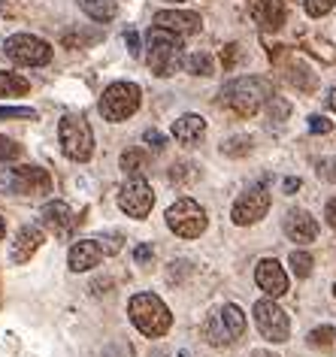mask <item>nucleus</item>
Instances as JSON below:
<instances>
[{"label":"nucleus","instance_id":"bb28decb","mask_svg":"<svg viewBox=\"0 0 336 357\" xmlns=\"http://www.w3.org/2000/svg\"><path fill=\"white\" fill-rule=\"evenodd\" d=\"M267 112H270V121H285V119H288V112H291V103L273 94L270 100H267Z\"/></svg>","mask_w":336,"mask_h":357},{"label":"nucleus","instance_id":"2eb2a0df","mask_svg":"<svg viewBox=\"0 0 336 357\" xmlns=\"http://www.w3.org/2000/svg\"><path fill=\"white\" fill-rule=\"evenodd\" d=\"M43 230L40 227H33V225H24L19 234H15L13 239V248H10V261L13 264H28L33 255L40 252V245H43Z\"/></svg>","mask_w":336,"mask_h":357},{"label":"nucleus","instance_id":"5701e85b","mask_svg":"<svg viewBox=\"0 0 336 357\" xmlns=\"http://www.w3.org/2000/svg\"><path fill=\"white\" fill-rule=\"evenodd\" d=\"M121 169L130 176H139V173H146L148 169V155L146 151H139V149H130L121 155Z\"/></svg>","mask_w":336,"mask_h":357},{"label":"nucleus","instance_id":"f8f14e48","mask_svg":"<svg viewBox=\"0 0 336 357\" xmlns=\"http://www.w3.org/2000/svg\"><path fill=\"white\" fill-rule=\"evenodd\" d=\"M267 209H270V191L267 188H249L245 194H240V200L234 203V209H231V218H234V225H254V221H261L264 215H267Z\"/></svg>","mask_w":336,"mask_h":357},{"label":"nucleus","instance_id":"cd10ccee","mask_svg":"<svg viewBox=\"0 0 336 357\" xmlns=\"http://www.w3.org/2000/svg\"><path fill=\"white\" fill-rule=\"evenodd\" d=\"M0 119H24V121H37V112L31 106H0Z\"/></svg>","mask_w":336,"mask_h":357},{"label":"nucleus","instance_id":"423d86ee","mask_svg":"<svg viewBox=\"0 0 336 357\" xmlns=\"http://www.w3.org/2000/svg\"><path fill=\"white\" fill-rule=\"evenodd\" d=\"M58 139L61 149L70 160H88L94 151V133L82 115H64L58 124Z\"/></svg>","mask_w":336,"mask_h":357},{"label":"nucleus","instance_id":"58836bf2","mask_svg":"<svg viewBox=\"0 0 336 357\" xmlns=\"http://www.w3.org/2000/svg\"><path fill=\"white\" fill-rule=\"evenodd\" d=\"M324 218H327V225H330L336 230V197L333 200H327V206H324Z\"/></svg>","mask_w":336,"mask_h":357},{"label":"nucleus","instance_id":"4c0bfd02","mask_svg":"<svg viewBox=\"0 0 336 357\" xmlns=\"http://www.w3.org/2000/svg\"><path fill=\"white\" fill-rule=\"evenodd\" d=\"M134 257H137V264H148L155 257V252H152V245H139L137 252H134Z\"/></svg>","mask_w":336,"mask_h":357},{"label":"nucleus","instance_id":"c756f323","mask_svg":"<svg viewBox=\"0 0 336 357\" xmlns=\"http://www.w3.org/2000/svg\"><path fill=\"white\" fill-rule=\"evenodd\" d=\"M336 6V0H306V13L312 15V19H321Z\"/></svg>","mask_w":336,"mask_h":357},{"label":"nucleus","instance_id":"e433bc0d","mask_svg":"<svg viewBox=\"0 0 336 357\" xmlns=\"http://www.w3.org/2000/svg\"><path fill=\"white\" fill-rule=\"evenodd\" d=\"M143 139L148 142V149H155V151H161V149H164V137H161L158 130H146V133H143Z\"/></svg>","mask_w":336,"mask_h":357},{"label":"nucleus","instance_id":"ea45409f","mask_svg":"<svg viewBox=\"0 0 336 357\" xmlns=\"http://www.w3.org/2000/svg\"><path fill=\"white\" fill-rule=\"evenodd\" d=\"M125 40H128V52H130V55H139V40H137V33L130 31Z\"/></svg>","mask_w":336,"mask_h":357},{"label":"nucleus","instance_id":"49530a36","mask_svg":"<svg viewBox=\"0 0 336 357\" xmlns=\"http://www.w3.org/2000/svg\"><path fill=\"white\" fill-rule=\"evenodd\" d=\"M333 294H336V284H333Z\"/></svg>","mask_w":336,"mask_h":357},{"label":"nucleus","instance_id":"37998d69","mask_svg":"<svg viewBox=\"0 0 336 357\" xmlns=\"http://www.w3.org/2000/svg\"><path fill=\"white\" fill-rule=\"evenodd\" d=\"M6 236V221H3V212H0V239Z\"/></svg>","mask_w":336,"mask_h":357},{"label":"nucleus","instance_id":"0eeeda50","mask_svg":"<svg viewBox=\"0 0 336 357\" xmlns=\"http://www.w3.org/2000/svg\"><path fill=\"white\" fill-rule=\"evenodd\" d=\"M139 85L134 82H112L100 97V115L106 121H128L139 109Z\"/></svg>","mask_w":336,"mask_h":357},{"label":"nucleus","instance_id":"72a5a7b5","mask_svg":"<svg viewBox=\"0 0 336 357\" xmlns=\"http://www.w3.org/2000/svg\"><path fill=\"white\" fill-rule=\"evenodd\" d=\"M236 61H240V46L231 43V46H224V52H221V64H224V70H234Z\"/></svg>","mask_w":336,"mask_h":357},{"label":"nucleus","instance_id":"6e6552de","mask_svg":"<svg viewBox=\"0 0 336 357\" xmlns=\"http://www.w3.org/2000/svg\"><path fill=\"white\" fill-rule=\"evenodd\" d=\"M206 212H203V206L197 200H191V197H182V200H176L170 209H167V227L173 230L176 236H182V239H197L203 230H206Z\"/></svg>","mask_w":336,"mask_h":357},{"label":"nucleus","instance_id":"aec40b11","mask_svg":"<svg viewBox=\"0 0 336 357\" xmlns=\"http://www.w3.org/2000/svg\"><path fill=\"white\" fill-rule=\"evenodd\" d=\"M203 133H206V119H200V115H194V112L173 121V137H176V142H182V146L200 142Z\"/></svg>","mask_w":336,"mask_h":357},{"label":"nucleus","instance_id":"9b49d317","mask_svg":"<svg viewBox=\"0 0 336 357\" xmlns=\"http://www.w3.org/2000/svg\"><path fill=\"white\" fill-rule=\"evenodd\" d=\"M119 206L121 212H128L130 218H146L148 212H152L155 206V194L152 188H148V182L146 178H128L125 185H121V191H119Z\"/></svg>","mask_w":336,"mask_h":357},{"label":"nucleus","instance_id":"a878e982","mask_svg":"<svg viewBox=\"0 0 336 357\" xmlns=\"http://www.w3.org/2000/svg\"><path fill=\"white\" fill-rule=\"evenodd\" d=\"M221 151L231 155V158H243V155H249L252 151V139L249 137H234V139H227L224 146H221Z\"/></svg>","mask_w":336,"mask_h":357},{"label":"nucleus","instance_id":"4be33fe9","mask_svg":"<svg viewBox=\"0 0 336 357\" xmlns=\"http://www.w3.org/2000/svg\"><path fill=\"white\" fill-rule=\"evenodd\" d=\"M28 79L19 76V73H6L0 70V97H19V94H28Z\"/></svg>","mask_w":336,"mask_h":357},{"label":"nucleus","instance_id":"9d476101","mask_svg":"<svg viewBox=\"0 0 336 357\" xmlns=\"http://www.w3.org/2000/svg\"><path fill=\"white\" fill-rule=\"evenodd\" d=\"M254 324H258L261 336L270 339V342H288V333H291L288 315L273 303V297L254 303Z\"/></svg>","mask_w":336,"mask_h":357},{"label":"nucleus","instance_id":"1a4fd4ad","mask_svg":"<svg viewBox=\"0 0 336 357\" xmlns=\"http://www.w3.org/2000/svg\"><path fill=\"white\" fill-rule=\"evenodd\" d=\"M3 52H6V58H13L22 67H43L52 61V46L46 40L33 37V33H13L3 43Z\"/></svg>","mask_w":336,"mask_h":357},{"label":"nucleus","instance_id":"393cba45","mask_svg":"<svg viewBox=\"0 0 336 357\" xmlns=\"http://www.w3.org/2000/svg\"><path fill=\"white\" fill-rule=\"evenodd\" d=\"M291 270L300 279H306L309 273H312V255L309 252H291Z\"/></svg>","mask_w":336,"mask_h":357},{"label":"nucleus","instance_id":"f257e3e1","mask_svg":"<svg viewBox=\"0 0 336 357\" xmlns=\"http://www.w3.org/2000/svg\"><path fill=\"white\" fill-rule=\"evenodd\" d=\"M273 97V82H267L264 76H243L234 79L221 88V103L231 106L236 115H254Z\"/></svg>","mask_w":336,"mask_h":357},{"label":"nucleus","instance_id":"f3484780","mask_svg":"<svg viewBox=\"0 0 336 357\" xmlns=\"http://www.w3.org/2000/svg\"><path fill=\"white\" fill-rule=\"evenodd\" d=\"M103 261V248L97 239H79V243L70 248L67 255V264L73 273H85V270H94L97 264Z\"/></svg>","mask_w":336,"mask_h":357},{"label":"nucleus","instance_id":"79ce46f5","mask_svg":"<svg viewBox=\"0 0 336 357\" xmlns=\"http://www.w3.org/2000/svg\"><path fill=\"white\" fill-rule=\"evenodd\" d=\"M327 103H330V109L336 112V88H330V94H327Z\"/></svg>","mask_w":336,"mask_h":357},{"label":"nucleus","instance_id":"a211bd4d","mask_svg":"<svg viewBox=\"0 0 336 357\" xmlns=\"http://www.w3.org/2000/svg\"><path fill=\"white\" fill-rule=\"evenodd\" d=\"M152 22H155V28H164L173 33H194L203 24L197 13H185V10H161V13H155Z\"/></svg>","mask_w":336,"mask_h":357},{"label":"nucleus","instance_id":"473e14b6","mask_svg":"<svg viewBox=\"0 0 336 357\" xmlns=\"http://www.w3.org/2000/svg\"><path fill=\"white\" fill-rule=\"evenodd\" d=\"M315 173L324 178V182H336V158H321L315 167Z\"/></svg>","mask_w":336,"mask_h":357},{"label":"nucleus","instance_id":"dca6fc26","mask_svg":"<svg viewBox=\"0 0 336 357\" xmlns=\"http://www.w3.org/2000/svg\"><path fill=\"white\" fill-rule=\"evenodd\" d=\"M254 282H258L261 291H267L273 300L282 297V294L288 291V275H285V270H282L276 261H270V257H264V261L258 264V270H254Z\"/></svg>","mask_w":336,"mask_h":357},{"label":"nucleus","instance_id":"f704fd0d","mask_svg":"<svg viewBox=\"0 0 336 357\" xmlns=\"http://www.w3.org/2000/svg\"><path fill=\"white\" fill-rule=\"evenodd\" d=\"M97 243H100L103 255H116L119 248H121V236H119V234H106V236L97 239Z\"/></svg>","mask_w":336,"mask_h":357},{"label":"nucleus","instance_id":"7ed1b4c3","mask_svg":"<svg viewBox=\"0 0 336 357\" xmlns=\"http://www.w3.org/2000/svg\"><path fill=\"white\" fill-rule=\"evenodd\" d=\"M130 321L137 324V330L143 336H164L167 330H170L173 324V315H170V309L164 306V300L161 297H155V294H137L134 300H130Z\"/></svg>","mask_w":336,"mask_h":357},{"label":"nucleus","instance_id":"412c9836","mask_svg":"<svg viewBox=\"0 0 336 357\" xmlns=\"http://www.w3.org/2000/svg\"><path fill=\"white\" fill-rule=\"evenodd\" d=\"M85 15H91L94 22H112L119 13V3L116 0H79Z\"/></svg>","mask_w":336,"mask_h":357},{"label":"nucleus","instance_id":"2f4dec72","mask_svg":"<svg viewBox=\"0 0 336 357\" xmlns=\"http://www.w3.org/2000/svg\"><path fill=\"white\" fill-rule=\"evenodd\" d=\"M15 158H22V146L13 139H6V137H0V164H3V160H15Z\"/></svg>","mask_w":336,"mask_h":357},{"label":"nucleus","instance_id":"b1692460","mask_svg":"<svg viewBox=\"0 0 336 357\" xmlns=\"http://www.w3.org/2000/svg\"><path fill=\"white\" fill-rule=\"evenodd\" d=\"M185 70L194 76H212L215 64H212V55H206V52H194L191 58H185Z\"/></svg>","mask_w":336,"mask_h":357},{"label":"nucleus","instance_id":"c9c22d12","mask_svg":"<svg viewBox=\"0 0 336 357\" xmlns=\"http://www.w3.org/2000/svg\"><path fill=\"white\" fill-rule=\"evenodd\" d=\"M309 130H312V133H330L333 121H327L324 115H312V119H309Z\"/></svg>","mask_w":336,"mask_h":357},{"label":"nucleus","instance_id":"4468645a","mask_svg":"<svg viewBox=\"0 0 336 357\" xmlns=\"http://www.w3.org/2000/svg\"><path fill=\"white\" fill-rule=\"evenodd\" d=\"M282 227H285V236L291 243H300V245L315 243V236H318V221L306 209H291L285 221H282Z\"/></svg>","mask_w":336,"mask_h":357},{"label":"nucleus","instance_id":"ddd939ff","mask_svg":"<svg viewBox=\"0 0 336 357\" xmlns=\"http://www.w3.org/2000/svg\"><path fill=\"white\" fill-rule=\"evenodd\" d=\"M40 218H43V227L52 230L55 236L73 234V227L79 225V221H82V218H76V215H73V209H70L64 200H52V203H46V206H43V212H40Z\"/></svg>","mask_w":336,"mask_h":357},{"label":"nucleus","instance_id":"c03bdc74","mask_svg":"<svg viewBox=\"0 0 336 357\" xmlns=\"http://www.w3.org/2000/svg\"><path fill=\"white\" fill-rule=\"evenodd\" d=\"M249 357H276V354H273V351H252Z\"/></svg>","mask_w":336,"mask_h":357},{"label":"nucleus","instance_id":"a18cd8bd","mask_svg":"<svg viewBox=\"0 0 336 357\" xmlns=\"http://www.w3.org/2000/svg\"><path fill=\"white\" fill-rule=\"evenodd\" d=\"M170 3H182V0H170Z\"/></svg>","mask_w":336,"mask_h":357},{"label":"nucleus","instance_id":"6ab92c4d","mask_svg":"<svg viewBox=\"0 0 336 357\" xmlns=\"http://www.w3.org/2000/svg\"><path fill=\"white\" fill-rule=\"evenodd\" d=\"M252 15L264 31H279L285 24V0H254Z\"/></svg>","mask_w":336,"mask_h":357},{"label":"nucleus","instance_id":"f03ea898","mask_svg":"<svg viewBox=\"0 0 336 357\" xmlns=\"http://www.w3.org/2000/svg\"><path fill=\"white\" fill-rule=\"evenodd\" d=\"M148 67H152V73L155 76H173L176 70H179L185 64V58H182V40H179V33H173V31H164V28H152L148 31Z\"/></svg>","mask_w":336,"mask_h":357},{"label":"nucleus","instance_id":"c85d7f7f","mask_svg":"<svg viewBox=\"0 0 336 357\" xmlns=\"http://www.w3.org/2000/svg\"><path fill=\"white\" fill-rule=\"evenodd\" d=\"M333 327H315L312 333H309V345H315V348H330L333 345Z\"/></svg>","mask_w":336,"mask_h":357},{"label":"nucleus","instance_id":"20e7f679","mask_svg":"<svg viewBox=\"0 0 336 357\" xmlns=\"http://www.w3.org/2000/svg\"><path fill=\"white\" fill-rule=\"evenodd\" d=\"M245 333V315L240 306H234V303H224L221 309H215L209 315V321L203 324V336H206L209 345H234L236 339Z\"/></svg>","mask_w":336,"mask_h":357},{"label":"nucleus","instance_id":"39448f33","mask_svg":"<svg viewBox=\"0 0 336 357\" xmlns=\"http://www.w3.org/2000/svg\"><path fill=\"white\" fill-rule=\"evenodd\" d=\"M0 188L19 197H43V194H52V176L33 164L10 167L0 173Z\"/></svg>","mask_w":336,"mask_h":357},{"label":"nucleus","instance_id":"a19ab883","mask_svg":"<svg viewBox=\"0 0 336 357\" xmlns=\"http://www.w3.org/2000/svg\"><path fill=\"white\" fill-rule=\"evenodd\" d=\"M297 188H300V178H285V191L288 194H294Z\"/></svg>","mask_w":336,"mask_h":357},{"label":"nucleus","instance_id":"7c9ffc66","mask_svg":"<svg viewBox=\"0 0 336 357\" xmlns=\"http://www.w3.org/2000/svg\"><path fill=\"white\" fill-rule=\"evenodd\" d=\"M303 73H309V70L303 64H297L294 67V76H291V82H294L300 91H312V88H315V76H303Z\"/></svg>","mask_w":336,"mask_h":357}]
</instances>
